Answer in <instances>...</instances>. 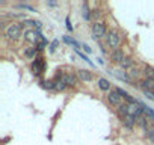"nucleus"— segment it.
Wrapping results in <instances>:
<instances>
[{
	"label": "nucleus",
	"mask_w": 154,
	"mask_h": 145,
	"mask_svg": "<svg viewBox=\"0 0 154 145\" xmlns=\"http://www.w3.org/2000/svg\"><path fill=\"white\" fill-rule=\"evenodd\" d=\"M21 30H23V26L20 23H9L5 29V36L11 41H15L21 36Z\"/></svg>",
	"instance_id": "nucleus-1"
},
{
	"label": "nucleus",
	"mask_w": 154,
	"mask_h": 145,
	"mask_svg": "<svg viewBox=\"0 0 154 145\" xmlns=\"http://www.w3.org/2000/svg\"><path fill=\"white\" fill-rule=\"evenodd\" d=\"M106 42H107V45H109L110 48L118 50V47H119V44H121V36L118 35L116 30H110V32L106 35Z\"/></svg>",
	"instance_id": "nucleus-2"
},
{
	"label": "nucleus",
	"mask_w": 154,
	"mask_h": 145,
	"mask_svg": "<svg viewBox=\"0 0 154 145\" xmlns=\"http://www.w3.org/2000/svg\"><path fill=\"white\" fill-rule=\"evenodd\" d=\"M106 35H107V29H106L104 23L97 21V23L92 24V38H94V39H101V38H104Z\"/></svg>",
	"instance_id": "nucleus-3"
},
{
	"label": "nucleus",
	"mask_w": 154,
	"mask_h": 145,
	"mask_svg": "<svg viewBox=\"0 0 154 145\" xmlns=\"http://www.w3.org/2000/svg\"><path fill=\"white\" fill-rule=\"evenodd\" d=\"M127 104H128V103H127ZM142 113H143V107H142L140 103L136 101V103L128 104V115H130V116H133V118H136V119H140Z\"/></svg>",
	"instance_id": "nucleus-4"
},
{
	"label": "nucleus",
	"mask_w": 154,
	"mask_h": 145,
	"mask_svg": "<svg viewBox=\"0 0 154 145\" xmlns=\"http://www.w3.org/2000/svg\"><path fill=\"white\" fill-rule=\"evenodd\" d=\"M107 100H109V103H110L112 106H116V107H119L121 104H124V103H122V97L116 92V89H113V91H110V92L107 94Z\"/></svg>",
	"instance_id": "nucleus-5"
},
{
	"label": "nucleus",
	"mask_w": 154,
	"mask_h": 145,
	"mask_svg": "<svg viewBox=\"0 0 154 145\" xmlns=\"http://www.w3.org/2000/svg\"><path fill=\"white\" fill-rule=\"evenodd\" d=\"M44 68H45V63H44V60H42L41 57H38V59H35V60L32 62V71H33L35 76L42 74V72H44Z\"/></svg>",
	"instance_id": "nucleus-6"
},
{
	"label": "nucleus",
	"mask_w": 154,
	"mask_h": 145,
	"mask_svg": "<svg viewBox=\"0 0 154 145\" xmlns=\"http://www.w3.org/2000/svg\"><path fill=\"white\" fill-rule=\"evenodd\" d=\"M24 39H26L27 42H30V44H38L39 35H38V32H36V30L29 29V30H26V32H24Z\"/></svg>",
	"instance_id": "nucleus-7"
},
{
	"label": "nucleus",
	"mask_w": 154,
	"mask_h": 145,
	"mask_svg": "<svg viewBox=\"0 0 154 145\" xmlns=\"http://www.w3.org/2000/svg\"><path fill=\"white\" fill-rule=\"evenodd\" d=\"M77 77H79L82 82H92V72L91 71H88V69H79V71H77Z\"/></svg>",
	"instance_id": "nucleus-8"
},
{
	"label": "nucleus",
	"mask_w": 154,
	"mask_h": 145,
	"mask_svg": "<svg viewBox=\"0 0 154 145\" xmlns=\"http://www.w3.org/2000/svg\"><path fill=\"white\" fill-rule=\"evenodd\" d=\"M97 85H98V88H100L101 91H104V92H110V82H109L107 79L100 77V79L97 80Z\"/></svg>",
	"instance_id": "nucleus-9"
},
{
	"label": "nucleus",
	"mask_w": 154,
	"mask_h": 145,
	"mask_svg": "<svg viewBox=\"0 0 154 145\" xmlns=\"http://www.w3.org/2000/svg\"><path fill=\"white\" fill-rule=\"evenodd\" d=\"M125 56H124V53H122V50L121 48H118V50H113V53L110 54V59H112V62H115V63H118L119 65V62L124 59Z\"/></svg>",
	"instance_id": "nucleus-10"
},
{
	"label": "nucleus",
	"mask_w": 154,
	"mask_h": 145,
	"mask_svg": "<svg viewBox=\"0 0 154 145\" xmlns=\"http://www.w3.org/2000/svg\"><path fill=\"white\" fill-rule=\"evenodd\" d=\"M136 118H133V116H130V115H127V116H124L122 118V124L127 127V128H130V130H133L134 128V125H136Z\"/></svg>",
	"instance_id": "nucleus-11"
},
{
	"label": "nucleus",
	"mask_w": 154,
	"mask_h": 145,
	"mask_svg": "<svg viewBox=\"0 0 154 145\" xmlns=\"http://www.w3.org/2000/svg\"><path fill=\"white\" fill-rule=\"evenodd\" d=\"M60 79L65 82L66 86H75V77L72 74H62Z\"/></svg>",
	"instance_id": "nucleus-12"
},
{
	"label": "nucleus",
	"mask_w": 154,
	"mask_h": 145,
	"mask_svg": "<svg viewBox=\"0 0 154 145\" xmlns=\"http://www.w3.org/2000/svg\"><path fill=\"white\" fill-rule=\"evenodd\" d=\"M127 76H128L130 80H136V79H139V76H140V71H139L136 66H131L130 69H127Z\"/></svg>",
	"instance_id": "nucleus-13"
},
{
	"label": "nucleus",
	"mask_w": 154,
	"mask_h": 145,
	"mask_svg": "<svg viewBox=\"0 0 154 145\" xmlns=\"http://www.w3.org/2000/svg\"><path fill=\"white\" fill-rule=\"evenodd\" d=\"M113 76H115L118 80H122V82H131V80L128 79V76H127V72H122L121 69H115V71H113Z\"/></svg>",
	"instance_id": "nucleus-14"
},
{
	"label": "nucleus",
	"mask_w": 154,
	"mask_h": 145,
	"mask_svg": "<svg viewBox=\"0 0 154 145\" xmlns=\"http://www.w3.org/2000/svg\"><path fill=\"white\" fill-rule=\"evenodd\" d=\"M142 74L145 76V79H154V68L149 66V65H145Z\"/></svg>",
	"instance_id": "nucleus-15"
},
{
	"label": "nucleus",
	"mask_w": 154,
	"mask_h": 145,
	"mask_svg": "<svg viewBox=\"0 0 154 145\" xmlns=\"http://www.w3.org/2000/svg\"><path fill=\"white\" fill-rule=\"evenodd\" d=\"M119 66H121V68H125V69H130L131 66H134V65H133V59H131V57H124V59L119 62Z\"/></svg>",
	"instance_id": "nucleus-16"
},
{
	"label": "nucleus",
	"mask_w": 154,
	"mask_h": 145,
	"mask_svg": "<svg viewBox=\"0 0 154 145\" xmlns=\"http://www.w3.org/2000/svg\"><path fill=\"white\" fill-rule=\"evenodd\" d=\"M139 85H140L142 88H146V89H149V91H154V79H145V80H142Z\"/></svg>",
	"instance_id": "nucleus-17"
},
{
	"label": "nucleus",
	"mask_w": 154,
	"mask_h": 145,
	"mask_svg": "<svg viewBox=\"0 0 154 145\" xmlns=\"http://www.w3.org/2000/svg\"><path fill=\"white\" fill-rule=\"evenodd\" d=\"M65 88H66V85H65V82L60 79V76H59V77L54 80V89H56V91H63Z\"/></svg>",
	"instance_id": "nucleus-18"
},
{
	"label": "nucleus",
	"mask_w": 154,
	"mask_h": 145,
	"mask_svg": "<svg viewBox=\"0 0 154 145\" xmlns=\"http://www.w3.org/2000/svg\"><path fill=\"white\" fill-rule=\"evenodd\" d=\"M118 113L124 118V116H127L128 115V104L127 103H124V104H121L119 107H118Z\"/></svg>",
	"instance_id": "nucleus-19"
},
{
	"label": "nucleus",
	"mask_w": 154,
	"mask_h": 145,
	"mask_svg": "<svg viewBox=\"0 0 154 145\" xmlns=\"http://www.w3.org/2000/svg\"><path fill=\"white\" fill-rule=\"evenodd\" d=\"M140 91H142V94H143L146 98H149V100L154 101V92H152V91H149V89H146V88H142V86H140Z\"/></svg>",
	"instance_id": "nucleus-20"
},
{
	"label": "nucleus",
	"mask_w": 154,
	"mask_h": 145,
	"mask_svg": "<svg viewBox=\"0 0 154 145\" xmlns=\"http://www.w3.org/2000/svg\"><path fill=\"white\" fill-rule=\"evenodd\" d=\"M142 107H143V112H145L149 118H152V119H154V110H152L149 106H146V104H142Z\"/></svg>",
	"instance_id": "nucleus-21"
},
{
	"label": "nucleus",
	"mask_w": 154,
	"mask_h": 145,
	"mask_svg": "<svg viewBox=\"0 0 154 145\" xmlns=\"http://www.w3.org/2000/svg\"><path fill=\"white\" fill-rule=\"evenodd\" d=\"M23 24H26V26H35V27H41V23L39 21H33V20H24L23 21Z\"/></svg>",
	"instance_id": "nucleus-22"
},
{
	"label": "nucleus",
	"mask_w": 154,
	"mask_h": 145,
	"mask_svg": "<svg viewBox=\"0 0 154 145\" xmlns=\"http://www.w3.org/2000/svg\"><path fill=\"white\" fill-rule=\"evenodd\" d=\"M82 15H83V18H85L86 21H88L89 17H91V15H89V8H88L86 3H83V12H82Z\"/></svg>",
	"instance_id": "nucleus-23"
},
{
	"label": "nucleus",
	"mask_w": 154,
	"mask_h": 145,
	"mask_svg": "<svg viewBox=\"0 0 154 145\" xmlns=\"http://www.w3.org/2000/svg\"><path fill=\"white\" fill-rule=\"evenodd\" d=\"M57 44H59V41H57V39H53V41H51V44L48 45V53H54V51H56Z\"/></svg>",
	"instance_id": "nucleus-24"
},
{
	"label": "nucleus",
	"mask_w": 154,
	"mask_h": 145,
	"mask_svg": "<svg viewBox=\"0 0 154 145\" xmlns=\"http://www.w3.org/2000/svg\"><path fill=\"white\" fill-rule=\"evenodd\" d=\"M137 121H139V124H140L142 128H148V119H146V118H145V119L140 118V119H137Z\"/></svg>",
	"instance_id": "nucleus-25"
},
{
	"label": "nucleus",
	"mask_w": 154,
	"mask_h": 145,
	"mask_svg": "<svg viewBox=\"0 0 154 145\" xmlns=\"http://www.w3.org/2000/svg\"><path fill=\"white\" fill-rule=\"evenodd\" d=\"M35 54H36V48H30V50L26 51V56H27V57H33Z\"/></svg>",
	"instance_id": "nucleus-26"
},
{
	"label": "nucleus",
	"mask_w": 154,
	"mask_h": 145,
	"mask_svg": "<svg viewBox=\"0 0 154 145\" xmlns=\"http://www.w3.org/2000/svg\"><path fill=\"white\" fill-rule=\"evenodd\" d=\"M77 53H79V56H80V57H82V59H85V60H86V62H88V63H89V65H91V66H92V65H94V63H92V62H91V60H89V59H88V56H85V54H82V53H80V51H77Z\"/></svg>",
	"instance_id": "nucleus-27"
},
{
	"label": "nucleus",
	"mask_w": 154,
	"mask_h": 145,
	"mask_svg": "<svg viewBox=\"0 0 154 145\" xmlns=\"http://www.w3.org/2000/svg\"><path fill=\"white\" fill-rule=\"evenodd\" d=\"M65 23H66V29H68L69 32H72V26H71V21H69V18H68V17L65 18Z\"/></svg>",
	"instance_id": "nucleus-28"
},
{
	"label": "nucleus",
	"mask_w": 154,
	"mask_h": 145,
	"mask_svg": "<svg viewBox=\"0 0 154 145\" xmlns=\"http://www.w3.org/2000/svg\"><path fill=\"white\" fill-rule=\"evenodd\" d=\"M83 48H85V51H86V53H91V48H89V45H86V44H85V45H83Z\"/></svg>",
	"instance_id": "nucleus-29"
}]
</instances>
